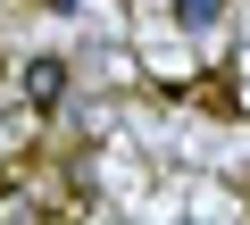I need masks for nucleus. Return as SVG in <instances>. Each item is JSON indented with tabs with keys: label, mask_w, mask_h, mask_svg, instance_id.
<instances>
[{
	"label": "nucleus",
	"mask_w": 250,
	"mask_h": 225,
	"mask_svg": "<svg viewBox=\"0 0 250 225\" xmlns=\"http://www.w3.org/2000/svg\"><path fill=\"white\" fill-rule=\"evenodd\" d=\"M225 0H175V25H217Z\"/></svg>",
	"instance_id": "2"
},
{
	"label": "nucleus",
	"mask_w": 250,
	"mask_h": 225,
	"mask_svg": "<svg viewBox=\"0 0 250 225\" xmlns=\"http://www.w3.org/2000/svg\"><path fill=\"white\" fill-rule=\"evenodd\" d=\"M25 100H34V108H59V100H67V59H34V67H25Z\"/></svg>",
	"instance_id": "1"
}]
</instances>
